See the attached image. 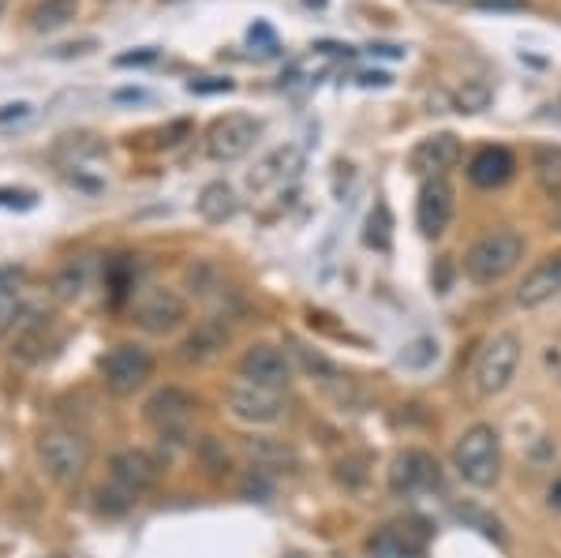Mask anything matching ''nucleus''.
Returning <instances> with one entry per match:
<instances>
[{
    "label": "nucleus",
    "mask_w": 561,
    "mask_h": 558,
    "mask_svg": "<svg viewBox=\"0 0 561 558\" xmlns=\"http://www.w3.org/2000/svg\"><path fill=\"white\" fill-rule=\"evenodd\" d=\"M524 259V236L516 230H495L467 248L464 256V274L475 285H498L509 277Z\"/></svg>",
    "instance_id": "obj_1"
},
{
    "label": "nucleus",
    "mask_w": 561,
    "mask_h": 558,
    "mask_svg": "<svg viewBox=\"0 0 561 558\" xmlns=\"http://www.w3.org/2000/svg\"><path fill=\"white\" fill-rule=\"evenodd\" d=\"M90 458H94V446L83 431H72V427H53L38 438V461L46 469V476L53 484H79L83 472L90 469Z\"/></svg>",
    "instance_id": "obj_2"
},
{
    "label": "nucleus",
    "mask_w": 561,
    "mask_h": 558,
    "mask_svg": "<svg viewBox=\"0 0 561 558\" xmlns=\"http://www.w3.org/2000/svg\"><path fill=\"white\" fill-rule=\"evenodd\" d=\"M453 469L464 484L495 487L501 476V438L490 424H472L453 446Z\"/></svg>",
    "instance_id": "obj_3"
},
{
    "label": "nucleus",
    "mask_w": 561,
    "mask_h": 558,
    "mask_svg": "<svg viewBox=\"0 0 561 558\" xmlns=\"http://www.w3.org/2000/svg\"><path fill=\"white\" fill-rule=\"evenodd\" d=\"M521 337L516 334H495L490 342H483V349L475 352L472 363V390L479 397H495L506 390L516 379V368H521Z\"/></svg>",
    "instance_id": "obj_4"
},
{
    "label": "nucleus",
    "mask_w": 561,
    "mask_h": 558,
    "mask_svg": "<svg viewBox=\"0 0 561 558\" xmlns=\"http://www.w3.org/2000/svg\"><path fill=\"white\" fill-rule=\"evenodd\" d=\"M150 375H154V352L147 345L124 342L109 349V357L101 360V383L113 397H132L147 386Z\"/></svg>",
    "instance_id": "obj_5"
},
{
    "label": "nucleus",
    "mask_w": 561,
    "mask_h": 558,
    "mask_svg": "<svg viewBox=\"0 0 561 558\" xmlns=\"http://www.w3.org/2000/svg\"><path fill=\"white\" fill-rule=\"evenodd\" d=\"M225 409L233 412L240 424L270 427L285 420L288 401H285V390H266V386H254L240 379V383H233L225 390Z\"/></svg>",
    "instance_id": "obj_6"
},
{
    "label": "nucleus",
    "mask_w": 561,
    "mask_h": 558,
    "mask_svg": "<svg viewBox=\"0 0 561 558\" xmlns=\"http://www.w3.org/2000/svg\"><path fill=\"white\" fill-rule=\"evenodd\" d=\"M262 135V121L248 113H228L221 121L210 124L207 132V154L214 162H240L244 154H251L254 139Z\"/></svg>",
    "instance_id": "obj_7"
},
{
    "label": "nucleus",
    "mask_w": 561,
    "mask_h": 558,
    "mask_svg": "<svg viewBox=\"0 0 561 558\" xmlns=\"http://www.w3.org/2000/svg\"><path fill=\"white\" fill-rule=\"evenodd\" d=\"M441 487V464L427 450H404L389 464V492L397 498L427 495Z\"/></svg>",
    "instance_id": "obj_8"
},
{
    "label": "nucleus",
    "mask_w": 561,
    "mask_h": 558,
    "mask_svg": "<svg viewBox=\"0 0 561 558\" xmlns=\"http://www.w3.org/2000/svg\"><path fill=\"white\" fill-rule=\"evenodd\" d=\"M195 405L199 401H195L187 390H180V386H165V390H158L147 401V420L158 427L161 438H169V443L180 446L187 438V424H191Z\"/></svg>",
    "instance_id": "obj_9"
},
{
    "label": "nucleus",
    "mask_w": 561,
    "mask_h": 558,
    "mask_svg": "<svg viewBox=\"0 0 561 558\" xmlns=\"http://www.w3.org/2000/svg\"><path fill=\"white\" fill-rule=\"evenodd\" d=\"M236 368H240L244 383L266 386V390H288V383H292L296 375L292 357L274 349V345H251V349H244Z\"/></svg>",
    "instance_id": "obj_10"
},
{
    "label": "nucleus",
    "mask_w": 561,
    "mask_h": 558,
    "mask_svg": "<svg viewBox=\"0 0 561 558\" xmlns=\"http://www.w3.org/2000/svg\"><path fill=\"white\" fill-rule=\"evenodd\" d=\"M109 480L116 487H124L127 495H147L150 487H158L161 480V461L150 450H139V446H127V450H116L109 458Z\"/></svg>",
    "instance_id": "obj_11"
},
{
    "label": "nucleus",
    "mask_w": 561,
    "mask_h": 558,
    "mask_svg": "<svg viewBox=\"0 0 561 558\" xmlns=\"http://www.w3.org/2000/svg\"><path fill=\"white\" fill-rule=\"evenodd\" d=\"M453 210H457V191L446 176H431L423 181L420 199H415V225H420L423 236H441L453 222Z\"/></svg>",
    "instance_id": "obj_12"
},
{
    "label": "nucleus",
    "mask_w": 561,
    "mask_h": 558,
    "mask_svg": "<svg viewBox=\"0 0 561 558\" xmlns=\"http://www.w3.org/2000/svg\"><path fill=\"white\" fill-rule=\"evenodd\" d=\"M187 319V303L180 293L173 289H147L135 303V323H139L147 334H173L180 330Z\"/></svg>",
    "instance_id": "obj_13"
},
{
    "label": "nucleus",
    "mask_w": 561,
    "mask_h": 558,
    "mask_svg": "<svg viewBox=\"0 0 561 558\" xmlns=\"http://www.w3.org/2000/svg\"><path fill=\"white\" fill-rule=\"evenodd\" d=\"M461 139H457L453 132H438V135H427V139H420L412 147V158H408V165L415 169L420 176H446L449 169L461 162Z\"/></svg>",
    "instance_id": "obj_14"
},
{
    "label": "nucleus",
    "mask_w": 561,
    "mask_h": 558,
    "mask_svg": "<svg viewBox=\"0 0 561 558\" xmlns=\"http://www.w3.org/2000/svg\"><path fill=\"white\" fill-rule=\"evenodd\" d=\"M228 342H233V334H228V326L221 323V319H202V323L180 342L176 357L184 363H191V368H202V363H214L221 352L228 349Z\"/></svg>",
    "instance_id": "obj_15"
},
{
    "label": "nucleus",
    "mask_w": 561,
    "mask_h": 558,
    "mask_svg": "<svg viewBox=\"0 0 561 558\" xmlns=\"http://www.w3.org/2000/svg\"><path fill=\"white\" fill-rule=\"evenodd\" d=\"M427 544V529L423 521H394V525H382L371 536V555L374 558H412L423 551Z\"/></svg>",
    "instance_id": "obj_16"
},
{
    "label": "nucleus",
    "mask_w": 561,
    "mask_h": 558,
    "mask_svg": "<svg viewBox=\"0 0 561 558\" xmlns=\"http://www.w3.org/2000/svg\"><path fill=\"white\" fill-rule=\"evenodd\" d=\"M513 173H516V158L506 147H479L472 154V162H467V181L487 191L506 188L513 181Z\"/></svg>",
    "instance_id": "obj_17"
},
{
    "label": "nucleus",
    "mask_w": 561,
    "mask_h": 558,
    "mask_svg": "<svg viewBox=\"0 0 561 558\" xmlns=\"http://www.w3.org/2000/svg\"><path fill=\"white\" fill-rule=\"evenodd\" d=\"M554 296H561V251L558 256H547L539 266L528 270V277H524L521 289H516V303H521V308H543V303H550Z\"/></svg>",
    "instance_id": "obj_18"
},
{
    "label": "nucleus",
    "mask_w": 561,
    "mask_h": 558,
    "mask_svg": "<svg viewBox=\"0 0 561 558\" xmlns=\"http://www.w3.org/2000/svg\"><path fill=\"white\" fill-rule=\"evenodd\" d=\"M296 169H300V150H296V147H277V150H270V154L248 173V188L251 191L277 188V184H285L288 176H296Z\"/></svg>",
    "instance_id": "obj_19"
},
{
    "label": "nucleus",
    "mask_w": 561,
    "mask_h": 558,
    "mask_svg": "<svg viewBox=\"0 0 561 558\" xmlns=\"http://www.w3.org/2000/svg\"><path fill=\"white\" fill-rule=\"evenodd\" d=\"M244 450H248V458L254 461V469H262V472H296L300 469L296 450L288 443H280V438H248Z\"/></svg>",
    "instance_id": "obj_20"
},
{
    "label": "nucleus",
    "mask_w": 561,
    "mask_h": 558,
    "mask_svg": "<svg viewBox=\"0 0 561 558\" xmlns=\"http://www.w3.org/2000/svg\"><path fill=\"white\" fill-rule=\"evenodd\" d=\"M195 207H199L202 222L221 225V222H228V218L236 214V207H240V199H236L233 184H225V181H210L207 188L199 191V199H195Z\"/></svg>",
    "instance_id": "obj_21"
},
{
    "label": "nucleus",
    "mask_w": 561,
    "mask_h": 558,
    "mask_svg": "<svg viewBox=\"0 0 561 558\" xmlns=\"http://www.w3.org/2000/svg\"><path fill=\"white\" fill-rule=\"evenodd\" d=\"M288 357H292V368H300L303 375L314 379V383H326V386L341 383V371H337V363L326 360L319 349H311V345L296 342V337H288Z\"/></svg>",
    "instance_id": "obj_22"
},
{
    "label": "nucleus",
    "mask_w": 561,
    "mask_h": 558,
    "mask_svg": "<svg viewBox=\"0 0 561 558\" xmlns=\"http://www.w3.org/2000/svg\"><path fill=\"white\" fill-rule=\"evenodd\" d=\"M23 315V270H0V337Z\"/></svg>",
    "instance_id": "obj_23"
},
{
    "label": "nucleus",
    "mask_w": 561,
    "mask_h": 558,
    "mask_svg": "<svg viewBox=\"0 0 561 558\" xmlns=\"http://www.w3.org/2000/svg\"><path fill=\"white\" fill-rule=\"evenodd\" d=\"M79 15V0H38L30 8V27L34 30H61Z\"/></svg>",
    "instance_id": "obj_24"
},
{
    "label": "nucleus",
    "mask_w": 561,
    "mask_h": 558,
    "mask_svg": "<svg viewBox=\"0 0 561 558\" xmlns=\"http://www.w3.org/2000/svg\"><path fill=\"white\" fill-rule=\"evenodd\" d=\"M363 244L374 251L394 248V214H389L386 202H374V210L367 214V225H363Z\"/></svg>",
    "instance_id": "obj_25"
},
{
    "label": "nucleus",
    "mask_w": 561,
    "mask_h": 558,
    "mask_svg": "<svg viewBox=\"0 0 561 558\" xmlns=\"http://www.w3.org/2000/svg\"><path fill=\"white\" fill-rule=\"evenodd\" d=\"M532 165H535V181L543 184V191L561 196V147H535Z\"/></svg>",
    "instance_id": "obj_26"
},
{
    "label": "nucleus",
    "mask_w": 561,
    "mask_h": 558,
    "mask_svg": "<svg viewBox=\"0 0 561 558\" xmlns=\"http://www.w3.org/2000/svg\"><path fill=\"white\" fill-rule=\"evenodd\" d=\"M367 480H371V461L367 458H345V461H337V484L345 487V492H363L367 487Z\"/></svg>",
    "instance_id": "obj_27"
},
{
    "label": "nucleus",
    "mask_w": 561,
    "mask_h": 558,
    "mask_svg": "<svg viewBox=\"0 0 561 558\" xmlns=\"http://www.w3.org/2000/svg\"><path fill=\"white\" fill-rule=\"evenodd\" d=\"M199 461H202V469H207L210 476H228V469H233V461H228L225 443H217L214 435L199 438Z\"/></svg>",
    "instance_id": "obj_28"
},
{
    "label": "nucleus",
    "mask_w": 561,
    "mask_h": 558,
    "mask_svg": "<svg viewBox=\"0 0 561 558\" xmlns=\"http://www.w3.org/2000/svg\"><path fill=\"white\" fill-rule=\"evenodd\" d=\"M438 360V342H431V337H420V342H412L408 349L397 357V363L408 371H423V368H431V363Z\"/></svg>",
    "instance_id": "obj_29"
},
{
    "label": "nucleus",
    "mask_w": 561,
    "mask_h": 558,
    "mask_svg": "<svg viewBox=\"0 0 561 558\" xmlns=\"http://www.w3.org/2000/svg\"><path fill=\"white\" fill-rule=\"evenodd\" d=\"M457 106H461V113H483L490 106V87L483 79H467L457 90Z\"/></svg>",
    "instance_id": "obj_30"
},
{
    "label": "nucleus",
    "mask_w": 561,
    "mask_h": 558,
    "mask_svg": "<svg viewBox=\"0 0 561 558\" xmlns=\"http://www.w3.org/2000/svg\"><path fill=\"white\" fill-rule=\"evenodd\" d=\"M83 285H87V274H83V266L67 263L61 274H57L53 289H57V296H61V300H75V296L83 293Z\"/></svg>",
    "instance_id": "obj_31"
},
{
    "label": "nucleus",
    "mask_w": 561,
    "mask_h": 558,
    "mask_svg": "<svg viewBox=\"0 0 561 558\" xmlns=\"http://www.w3.org/2000/svg\"><path fill=\"white\" fill-rule=\"evenodd\" d=\"M132 506H135V495H127L124 487H116V484H109L98 492V510L101 513H127Z\"/></svg>",
    "instance_id": "obj_32"
},
{
    "label": "nucleus",
    "mask_w": 561,
    "mask_h": 558,
    "mask_svg": "<svg viewBox=\"0 0 561 558\" xmlns=\"http://www.w3.org/2000/svg\"><path fill=\"white\" fill-rule=\"evenodd\" d=\"M457 518H464V521H472V525H479V532H487V536H501L498 518H490V513L475 510V506H457Z\"/></svg>",
    "instance_id": "obj_33"
},
{
    "label": "nucleus",
    "mask_w": 561,
    "mask_h": 558,
    "mask_svg": "<svg viewBox=\"0 0 561 558\" xmlns=\"http://www.w3.org/2000/svg\"><path fill=\"white\" fill-rule=\"evenodd\" d=\"M191 95H228L233 90V79H217V75H207V79H191L187 83Z\"/></svg>",
    "instance_id": "obj_34"
},
{
    "label": "nucleus",
    "mask_w": 561,
    "mask_h": 558,
    "mask_svg": "<svg viewBox=\"0 0 561 558\" xmlns=\"http://www.w3.org/2000/svg\"><path fill=\"white\" fill-rule=\"evenodd\" d=\"M244 495H259V498H270L274 495V484L266 480V472L262 469H254L248 480H244Z\"/></svg>",
    "instance_id": "obj_35"
},
{
    "label": "nucleus",
    "mask_w": 561,
    "mask_h": 558,
    "mask_svg": "<svg viewBox=\"0 0 561 558\" xmlns=\"http://www.w3.org/2000/svg\"><path fill=\"white\" fill-rule=\"evenodd\" d=\"M34 113L30 101H8V106H0V124H15V121H27Z\"/></svg>",
    "instance_id": "obj_36"
},
{
    "label": "nucleus",
    "mask_w": 561,
    "mask_h": 558,
    "mask_svg": "<svg viewBox=\"0 0 561 558\" xmlns=\"http://www.w3.org/2000/svg\"><path fill=\"white\" fill-rule=\"evenodd\" d=\"M479 12H524L528 0H475Z\"/></svg>",
    "instance_id": "obj_37"
},
{
    "label": "nucleus",
    "mask_w": 561,
    "mask_h": 558,
    "mask_svg": "<svg viewBox=\"0 0 561 558\" xmlns=\"http://www.w3.org/2000/svg\"><path fill=\"white\" fill-rule=\"evenodd\" d=\"M0 207L30 210L34 207V191H8V188H0Z\"/></svg>",
    "instance_id": "obj_38"
},
{
    "label": "nucleus",
    "mask_w": 561,
    "mask_h": 558,
    "mask_svg": "<svg viewBox=\"0 0 561 558\" xmlns=\"http://www.w3.org/2000/svg\"><path fill=\"white\" fill-rule=\"evenodd\" d=\"M158 61V49H139V53H121L116 64L121 67H132V64H154Z\"/></svg>",
    "instance_id": "obj_39"
},
{
    "label": "nucleus",
    "mask_w": 561,
    "mask_h": 558,
    "mask_svg": "<svg viewBox=\"0 0 561 558\" xmlns=\"http://www.w3.org/2000/svg\"><path fill=\"white\" fill-rule=\"evenodd\" d=\"M90 49H94V38L79 41V46H61V49H57L53 57H83V53H90Z\"/></svg>",
    "instance_id": "obj_40"
},
{
    "label": "nucleus",
    "mask_w": 561,
    "mask_h": 558,
    "mask_svg": "<svg viewBox=\"0 0 561 558\" xmlns=\"http://www.w3.org/2000/svg\"><path fill=\"white\" fill-rule=\"evenodd\" d=\"M360 83L363 87H374V83H378V87H389V75L386 72H363Z\"/></svg>",
    "instance_id": "obj_41"
},
{
    "label": "nucleus",
    "mask_w": 561,
    "mask_h": 558,
    "mask_svg": "<svg viewBox=\"0 0 561 558\" xmlns=\"http://www.w3.org/2000/svg\"><path fill=\"white\" fill-rule=\"evenodd\" d=\"M187 132V124H176V128H169V132H161V142H165V147H176V135H184Z\"/></svg>",
    "instance_id": "obj_42"
},
{
    "label": "nucleus",
    "mask_w": 561,
    "mask_h": 558,
    "mask_svg": "<svg viewBox=\"0 0 561 558\" xmlns=\"http://www.w3.org/2000/svg\"><path fill=\"white\" fill-rule=\"evenodd\" d=\"M116 98H121V101H147V95H142V90H121Z\"/></svg>",
    "instance_id": "obj_43"
},
{
    "label": "nucleus",
    "mask_w": 561,
    "mask_h": 558,
    "mask_svg": "<svg viewBox=\"0 0 561 558\" xmlns=\"http://www.w3.org/2000/svg\"><path fill=\"white\" fill-rule=\"evenodd\" d=\"M550 506H554V510H561V480L554 487H550Z\"/></svg>",
    "instance_id": "obj_44"
},
{
    "label": "nucleus",
    "mask_w": 561,
    "mask_h": 558,
    "mask_svg": "<svg viewBox=\"0 0 561 558\" xmlns=\"http://www.w3.org/2000/svg\"><path fill=\"white\" fill-rule=\"evenodd\" d=\"M550 113H554V116H558V121H561V98L554 101V106H550Z\"/></svg>",
    "instance_id": "obj_45"
},
{
    "label": "nucleus",
    "mask_w": 561,
    "mask_h": 558,
    "mask_svg": "<svg viewBox=\"0 0 561 558\" xmlns=\"http://www.w3.org/2000/svg\"><path fill=\"white\" fill-rule=\"evenodd\" d=\"M308 4H319V8H322V4H326V0H308Z\"/></svg>",
    "instance_id": "obj_46"
},
{
    "label": "nucleus",
    "mask_w": 561,
    "mask_h": 558,
    "mask_svg": "<svg viewBox=\"0 0 561 558\" xmlns=\"http://www.w3.org/2000/svg\"><path fill=\"white\" fill-rule=\"evenodd\" d=\"M4 4H8V0H0V12H4Z\"/></svg>",
    "instance_id": "obj_47"
},
{
    "label": "nucleus",
    "mask_w": 561,
    "mask_h": 558,
    "mask_svg": "<svg viewBox=\"0 0 561 558\" xmlns=\"http://www.w3.org/2000/svg\"><path fill=\"white\" fill-rule=\"evenodd\" d=\"M558 225H561V207H558Z\"/></svg>",
    "instance_id": "obj_48"
}]
</instances>
